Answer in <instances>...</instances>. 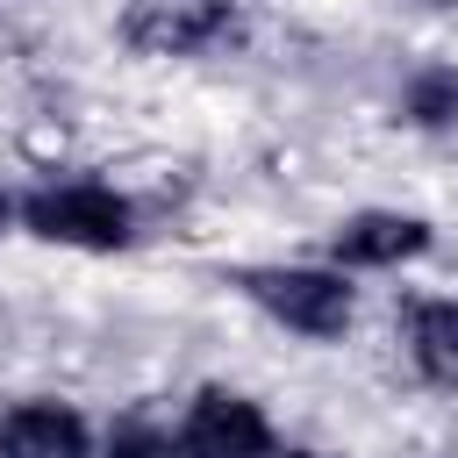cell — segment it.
Wrapping results in <instances>:
<instances>
[{
	"label": "cell",
	"instance_id": "1",
	"mask_svg": "<svg viewBox=\"0 0 458 458\" xmlns=\"http://www.w3.org/2000/svg\"><path fill=\"white\" fill-rule=\"evenodd\" d=\"M14 222L43 243H64V250H129L136 243V208L100 179L36 186L29 200H14Z\"/></svg>",
	"mask_w": 458,
	"mask_h": 458
},
{
	"label": "cell",
	"instance_id": "2",
	"mask_svg": "<svg viewBox=\"0 0 458 458\" xmlns=\"http://www.w3.org/2000/svg\"><path fill=\"white\" fill-rule=\"evenodd\" d=\"M236 286L272 322H286L301 336H344L351 329V308H358L344 265H250V272H236Z\"/></svg>",
	"mask_w": 458,
	"mask_h": 458
},
{
	"label": "cell",
	"instance_id": "3",
	"mask_svg": "<svg viewBox=\"0 0 458 458\" xmlns=\"http://www.w3.org/2000/svg\"><path fill=\"white\" fill-rule=\"evenodd\" d=\"M236 21V0H129L122 7V43L136 57H193L222 43Z\"/></svg>",
	"mask_w": 458,
	"mask_h": 458
},
{
	"label": "cell",
	"instance_id": "4",
	"mask_svg": "<svg viewBox=\"0 0 458 458\" xmlns=\"http://www.w3.org/2000/svg\"><path fill=\"white\" fill-rule=\"evenodd\" d=\"M429 250V222L422 215H401V208H358L336 222L329 236V265L344 272H379V265H408Z\"/></svg>",
	"mask_w": 458,
	"mask_h": 458
},
{
	"label": "cell",
	"instance_id": "5",
	"mask_svg": "<svg viewBox=\"0 0 458 458\" xmlns=\"http://www.w3.org/2000/svg\"><path fill=\"white\" fill-rule=\"evenodd\" d=\"M0 458H93V429L64 401H14L0 415Z\"/></svg>",
	"mask_w": 458,
	"mask_h": 458
},
{
	"label": "cell",
	"instance_id": "6",
	"mask_svg": "<svg viewBox=\"0 0 458 458\" xmlns=\"http://www.w3.org/2000/svg\"><path fill=\"white\" fill-rule=\"evenodd\" d=\"M107 458H208L186 422H114Z\"/></svg>",
	"mask_w": 458,
	"mask_h": 458
},
{
	"label": "cell",
	"instance_id": "7",
	"mask_svg": "<svg viewBox=\"0 0 458 458\" xmlns=\"http://www.w3.org/2000/svg\"><path fill=\"white\" fill-rule=\"evenodd\" d=\"M401 114H408L415 129H451V122H458V72H444V64L415 72L408 93H401Z\"/></svg>",
	"mask_w": 458,
	"mask_h": 458
},
{
	"label": "cell",
	"instance_id": "8",
	"mask_svg": "<svg viewBox=\"0 0 458 458\" xmlns=\"http://www.w3.org/2000/svg\"><path fill=\"white\" fill-rule=\"evenodd\" d=\"M258 458H315V451H301V444H279V437H272V444H265Z\"/></svg>",
	"mask_w": 458,
	"mask_h": 458
},
{
	"label": "cell",
	"instance_id": "9",
	"mask_svg": "<svg viewBox=\"0 0 458 458\" xmlns=\"http://www.w3.org/2000/svg\"><path fill=\"white\" fill-rule=\"evenodd\" d=\"M0 229H14V193L0 186Z\"/></svg>",
	"mask_w": 458,
	"mask_h": 458
},
{
	"label": "cell",
	"instance_id": "10",
	"mask_svg": "<svg viewBox=\"0 0 458 458\" xmlns=\"http://www.w3.org/2000/svg\"><path fill=\"white\" fill-rule=\"evenodd\" d=\"M422 7H458V0H422Z\"/></svg>",
	"mask_w": 458,
	"mask_h": 458
},
{
	"label": "cell",
	"instance_id": "11",
	"mask_svg": "<svg viewBox=\"0 0 458 458\" xmlns=\"http://www.w3.org/2000/svg\"><path fill=\"white\" fill-rule=\"evenodd\" d=\"M451 336H458V301H451Z\"/></svg>",
	"mask_w": 458,
	"mask_h": 458
}]
</instances>
